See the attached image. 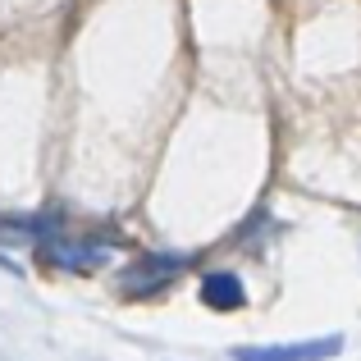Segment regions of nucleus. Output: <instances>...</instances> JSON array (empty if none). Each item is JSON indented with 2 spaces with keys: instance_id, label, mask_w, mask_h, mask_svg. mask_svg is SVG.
I'll return each mask as SVG.
<instances>
[{
  "instance_id": "obj_1",
  "label": "nucleus",
  "mask_w": 361,
  "mask_h": 361,
  "mask_svg": "<svg viewBox=\"0 0 361 361\" xmlns=\"http://www.w3.org/2000/svg\"><path fill=\"white\" fill-rule=\"evenodd\" d=\"M343 353V334L307 338V343H243L233 348V361H329Z\"/></svg>"
},
{
  "instance_id": "obj_2",
  "label": "nucleus",
  "mask_w": 361,
  "mask_h": 361,
  "mask_svg": "<svg viewBox=\"0 0 361 361\" xmlns=\"http://www.w3.org/2000/svg\"><path fill=\"white\" fill-rule=\"evenodd\" d=\"M183 270V256H142L137 265H133L128 274H123V293H137V298H147V293L165 288L174 274Z\"/></svg>"
},
{
  "instance_id": "obj_3",
  "label": "nucleus",
  "mask_w": 361,
  "mask_h": 361,
  "mask_svg": "<svg viewBox=\"0 0 361 361\" xmlns=\"http://www.w3.org/2000/svg\"><path fill=\"white\" fill-rule=\"evenodd\" d=\"M46 247V256H51L55 265H69V270H87V265H101L110 256V243H97V238H87V243H78V238H51V243H42Z\"/></svg>"
},
{
  "instance_id": "obj_4",
  "label": "nucleus",
  "mask_w": 361,
  "mask_h": 361,
  "mask_svg": "<svg viewBox=\"0 0 361 361\" xmlns=\"http://www.w3.org/2000/svg\"><path fill=\"white\" fill-rule=\"evenodd\" d=\"M202 302L211 311H238L247 302V288H243V279L233 270H211L202 279Z\"/></svg>"
}]
</instances>
